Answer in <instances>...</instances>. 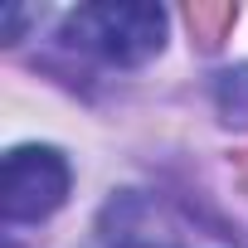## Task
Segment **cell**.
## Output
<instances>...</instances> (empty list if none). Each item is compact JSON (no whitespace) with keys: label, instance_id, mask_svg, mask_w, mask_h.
Instances as JSON below:
<instances>
[{"label":"cell","instance_id":"1","mask_svg":"<svg viewBox=\"0 0 248 248\" xmlns=\"http://www.w3.org/2000/svg\"><path fill=\"white\" fill-rule=\"evenodd\" d=\"M63 39L102 63L137 68L161 54L166 44V10L141 5V0H102V5H78L63 25Z\"/></svg>","mask_w":248,"mask_h":248},{"label":"cell","instance_id":"2","mask_svg":"<svg viewBox=\"0 0 248 248\" xmlns=\"http://www.w3.org/2000/svg\"><path fill=\"white\" fill-rule=\"evenodd\" d=\"M68 161L54 146H15L0 166V214L5 224H39L68 200Z\"/></svg>","mask_w":248,"mask_h":248}]
</instances>
